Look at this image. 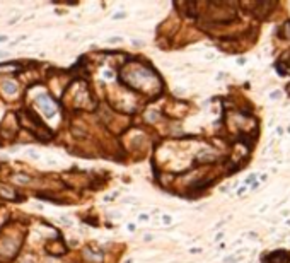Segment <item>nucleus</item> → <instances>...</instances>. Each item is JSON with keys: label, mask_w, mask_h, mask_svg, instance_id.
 <instances>
[{"label": "nucleus", "mask_w": 290, "mask_h": 263, "mask_svg": "<svg viewBox=\"0 0 290 263\" xmlns=\"http://www.w3.org/2000/svg\"><path fill=\"white\" fill-rule=\"evenodd\" d=\"M36 103L41 106V111L45 113V116H48V118H51V116H55V113H56V106H55V103H53L51 99H50L48 96H45V94L38 96Z\"/></svg>", "instance_id": "f257e3e1"}, {"label": "nucleus", "mask_w": 290, "mask_h": 263, "mask_svg": "<svg viewBox=\"0 0 290 263\" xmlns=\"http://www.w3.org/2000/svg\"><path fill=\"white\" fill-rule=\"evenodd\" d=\"M2 89L7 94H15V91H17V85H15V82H12V80H5L2 84Z\"/></svg>", "instance_id": "f03ea898"}, {"label": "nucleus", "mask_w": 290, "mask_h": 263, "mask_svg": "<svg viewBox=\"0 0 290 263\" xmlns=\"http://www.w3.org/2000/svg\"><path fill=\"white\" fill-rule=\"evenodd\" d=\"M0 195H2V197H5L7 200H14L15 198V193H12V190H10V188H7V186H0Z\"/></svg>", "instance_id": "7ed1b4c3"}, {"label": "nucleus", "mask_w": 290, "mask_h": 263, "mask_svg": "<svg viewBox=\"0 0 290 263\" xmlns=\"http://www.w3.org/2000/svg\"><path fill=\"white\" fill-rule=\"evenodd\" d=\"M15 181L21 183V184H27V183H31V178L29 176H24V174H17L15 176Z\"/></svg>", "instance_id": "20e7f679"}, {"label": "nucleus", "mask_w": 290, "mask_h": 263, "mask_svg": "<svg viewBox=\"0 0 290 263\" xmlns=\"http://www.w3.org/2000/svg\"><path fill=\"white\" fill-rule=\"evenodd\" d=\"M121 41H123V38H120V36H115V38H109V40H108L109 45H118V43H121Z\"/></svg>", "instance_id": "39448f33"}, {"label": "nucleus", "mask_w": 290, "mask_h": 263, "mask_svg": "<svg viewBox=\"0 0 290 263\" xmlns=\"http://www.w3.org/2000/svg\"><path fill=\"white\" fill-rule=\"evenodd\" d=\"M27 156H29V157H33V159H40V154H36V152H33V151L27 152Z\"/></svg>", "instance_id": "423d86ee"}, {"label": "nucleus", "mask_w": 290, "mask_h": 263, "mask_svg": "<svg viewBox=\"0 0 290 263\" xmlns=\"http://www.w3.org/2000/svg\"><path fill=\"white\" fill-rule=\"evenodd\" d=\"M162 222L164 224H171L172 221H171V215H164V217H162Z\"/></svg>", "instance_id": "0eeeda50"}, {"label": "nucleus", "mask_w": 290, "mask_h": 263, "mask_svg": "<svg viewBox=\"0 0 290 263\" xmlns=\"http://www.w3.org/2000/svg\"><path fill=\"white\" fill-rule=\"evenodd\" d=\"M125 15H126L125 12H118V14H115V15H113V19H123Z\"/></svg>", "instance_id": "6e6552de"}, {"label": "nucleus", "mask_w": 290, "mask_h": 263, "mask_svg": "<svg viewBox=\"0 0 290 263\" xmlns=\"http://www.w3.org/2000/svg\"><path fill=\"white\" fill-rule=\"evenodd\" d=\"M138 219H140V221H142V222H147V221H148V215H147V214H142V215H140Z\"/></svg>", "instance_id": "1a4fd4ad"}, {"label": "nucleus", "mask_w": 290, "mask_h": 263, "mask_svg": "<svg viewBox=\"0 0 290 263\" xmlns=\"http://www.w3.org/2000/svg\"><path fill=\"white\" fill-rule=\"evenodd\" d=\"M7 41V36H5V34H3V36H0V43H5Z\"/></svg>", "instance_id": "9d476101"}, {"label": "nucleus", "mask_w": 290, "mask_h": 263, "mask_svg": "<svg viewBox=\"0 0 290 263\" xmlns=\"http://www.w3.org/2000/svg\"><path fill=\"white\" fill-rule=\"evenodd\" d=\"M5 55H7L5 52H2V50H0V58H3V57H5Z\"/></svg>", "instance_id": "9b49d317"}]
</instances>
